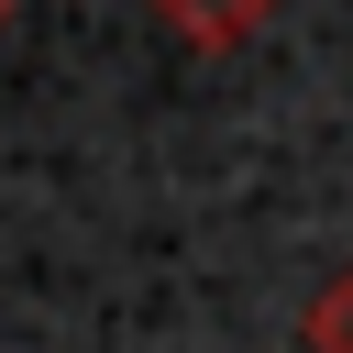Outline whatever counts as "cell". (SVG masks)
Here are the masks:
<instances>
[{
    "label": "cell",
    "mask_w": 353,
    "mask_h": 353,
    "mask_svg": "<svg viewBox=\"0 0 353 353\" xmlns=\"http://www.w3.org/2000/svg\"><path fill=\"white\" fill-rule=\"evenodd\" d=\"M0 22H11V0H0Z\"/></svg>",
    "instance_id": "3"
},
{
    "label": "cell",
    "mask_w": 353,
    "mask_h": 353,
    "mask_svg": "<svg viewBox=\"0 0 353 353\" xmlns=\"http://www.w3.org/2000/svg\"><path fill=\"white\" fill-rule=\"evenodd\" d=\"M298 331H309V353H353V265L309 298V320H298Z\"/></svg>",
    "instance_id": "2"
},
{
    "label": "cell",
    "mask_w": 353,
    "mask_h": 353,
    "mask_svg": "<svg viewBox=\"0 0 353 353\" xmlns=\"http://www.w3.org/2000/svg\"><path fill=\"white\" fill-rule=\"evenodd\" d=\"M143 11H154V22H165L188 55H232V44H254V33H265L287 0H143Z\"/></svg>",
    "instance_id": "1"
}]
</instances>
